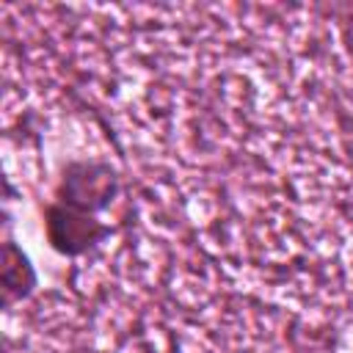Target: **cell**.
Here are the masks:
<instances>
[{
	"label": "cell",
	"instance_id": "obj_1",
	"mask_svg": "<svg viewBox=\"0 0 353 353\" xmlns=\"http://www.w3.org/2000/svg\"><path fill=\"white\" fill-rule=\"evenodd\" d=\"M119 188H121V176L116 165H110V160L80 157V160H69L61 168V176L52 190V201L88 215H99L113 204Z\"/></svg>",
	"mask_w": 353,
	"mask_h": 353
},
{
	"label": "cell",
	"instance_id": "obj_2",
	"mask_svg": "<svg viewBox=\"0 0 353 353\" xmlns=\"http://www.w3.org/2000/svg\"><path fill=\"white\" fill-rule=\"evenodd\" d=\"M41 221H44L47 245L66 259H77V256L94 251L105 237L113 234V226L99 221V215H88V212L63 207L52 199L44 204Z\"/></svg>",
	"mask_w": 353,
	"mask_h": 353
},
{
	"label": "cell",
	"instance_id": "obj_3",
	"mask_svg": "<svg viewBox=\"0 0 353 353\" xmlns=\"http://www.w3.org/2000/svg\"><path fill=\"white\" fill-rule=\"evenodd\" d=\"M36 268L30 265V256L22 251V245L11 237L8 215H6V237H3V265H0V290H3V309H11L14 303H22L36 290Z\"/></svg>",
	"mask_w": 353,
	"mask_h": 353
},
{
	"label": "cell",
	"instance_id": "obj_4",
	"mask_svg": "<svg viewBox=\"0 0 353 353\" xmlns=\"http://www.w3.org/2000/svg\"><path fill=\"white\" fill-rule=\"evenodd\" d=\"M336 30H339V39H342L345 52L353 58V6L350 8H342L336 14Z\"/></svg>",
	"mask_w": 353,
	"mask_h": 353
}]
</instances>
